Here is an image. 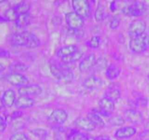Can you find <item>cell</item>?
<instances>
[{
	"mask_svg": "<svg viewBox=\"0 0 149 140\" xmlns=\"http://www.w3.org/2000/svg\"><path fill=\"white\" fill-rule=\"evenodd\" d=\"M109 123L114 126H122L125 123V120L120 115H115L111 117L109 119Z\"/></svg>",
	"mask_w": 149,
	"mask_h": 140,
	"instance_id": "obj_31",
	"label": "cell"
},
{
	"mask_svg": "<svg viewBox=\"0 0 149 140\" xmlns=\"http://www.w3.org/2000/svg\"><path fill=\"white\" fill-rule=\"evenodd\" d=\"M146 130H148L149 131V121L146 124Z\"/></svg>",
	"mask_w": 149,
	"mask_h": 140,
	"instance_id": "obj_46",
	"label": "cell"
},
{
	"mask_svg": "<svg viewBox=\"0 0 149 140\" xmlns=\"http://www.w3.org/2000/svg\"><path fill=\"white\" fill-rule=\"evenodd\" d=\"M83 54H84V52L81 50H79L77 52H74V53L71 54L68 56L65 57V58H61V60L64 64H72V63H75L81 59L83 56Z\"/></svg>",
	"mask_w": 149,
	"mask_h": 140,
	"instance_id": "obj_24",
	"label": "cell"
},
{
	"mask_svg": "<svg viewBox=\"0 0 149 140\" xmlns=\"http://www.w3.org/2000/svg\"><path fill=\"white\" fill-rule=\"evenodd\" d=\"M4 102H3V100L1 98H0V109H3L4 107Z\"/></svg>",
	"mask_w": 149,
	"mask_h": 140,
	"instance_id": "obj_45",
	"label": "cell"
},
{
	"mask_svg": "<svg viewBox=\"0 0 149 140\" xmlns=\"http://www.w3.org/2000/svg\"><path fill=\"white\" fill-rule=\"evenodd\" d=\"M68 119V113L64 109L58 108L52 111L49 115L48 120L51 123L56 124L57 125L63 124Z\"/></svg>",
	"mask_w": 149,
	"mask_h": 140,
	"instance_id": "obj_8",
	"label": "cell"
},
{
	"mask_svg": "<svg viewBox=\"0 0 149 140\" xmlns=\"http://www.w3.org/2000/svg\"><path fill=\"white\" fill-rule=\"evenodd\" d=\"M94 16L95 19L97 22H100L104 20L106 16V10H105V7L103 5L99 4L97 6V9L95 10V12Z\"/></svg>",
	"mask_w": 149,
	"mask_h": 140,
	"instance_id": "obj_28",
	"label": "cell"
},
{
	"mask_svg": "<svg viewBox=\"0 0 149 140\" xmlns=\"http://www.w3.org/2000/svg\"><path fill=\"white\" fill-rule=\"evenodd\" d=\"M74 12L83 19L88 18L91 13L90 4L87 0H74L71 2Z\"/></svg>",
	"mask_w": 149,
	"mask_h": 140,
	"instance_id": "obj_4",
	"label": "cell"
},
{
	"mask_svg": "<svg viewBox=\"0 0 149 140\" xmlns=\"http://www.w3.org/2000/svg\"><path fill=\"white\" fill-rule=\"evenodd\" d=\"M18 93L20 96H38L42 92V87L37 84H28L18 88Z\"/></svg>",
	"mask_w": 149,
	"mask_h": 140,
	"instance_id": "obj_9",
	"label": "cell"
},
{
	"mask_svg": "<svg viewBox=\"0 0 149 140\" xmlns=\"http://www.w3.org/2000/svg\"><path fill=\"white\" fill-rule=\"evenodd\" d=\"M100 42H101V39L99 36H92L91 39L87 42V45L92 48H99L100 45Z\"/></svg>",
	"mask_w": 149,
	"mask_h": 140,
	"instance_id": "obj_32",
	"label": "cell"
},
{
	"mask_svg": "<svg viewBox=\"0 0 149 140\" xmlns=\"http://www.w3.org/2000/svg\"><path fill=\"white\" fill-rule=\"evenodd\" d=\"M139 138L141 140H149V131L145 130L141 132L139 135Z\"/></svg>",
	"mask_w": 149,
	"mask_h": 140,
	"instance_id": "obj_39",
	"label": "cell"
},
{
	"mask_svg": "<svg viewBox=\"0 0 149 140\" xmlns=\"http://www.w3.org/2000/svg\"><path fill=\"white\" fill-rule=\"evenodd\" d=\"M9 140H31V139L23 132L17 131L13 134Z\"/></svg>",
	"mask_w": 149,
	"mask_h": 140,
	"instance_id": "obj_33",
	"label": "cell"
},
{
	"mask_svg": "<svg viewBox=\"0 0 149 140\" xmlns=\"http://www.w3.org/2000/svg\"><path fill=\"white\" fill-rule=\"evenodd\" d=\"M10 71L12 72H16V73H20L23 72V71H27L29 69V66L25 64L24 63L20 62V61H15V62L12 63L9 66Z\"/></svg>",
	"mask_w": 149,
	"mask_h": 140,
	"instance_id": "obj_25",
	"label": "cell"
},
{
	"mask_svg": "<svg viewBox=\"0 0 149 140\" xmlns=\"http://www.w3.org/2000/svg\"><path fill=\"white\" fill-rule=\"evenodd\" d=\"M108 66H109V65H108L107 59L104 57H100L96 61L94 67L97 71H102L103 69L106 70Z\"/></svg>",
	"mask_w": 149,
	"mask_h": 140,
	"instance_id": "obj_30",
	"label": "cell"
},
{
	"mask_svg": "<svg viewBox=\"0 0 149 140\" xmlns=\"http://www.w3.org/2000/svg\"><path fill=\"white\" fill-rule=\"evenodd\" d=\"M95 139L96 140H111V139L107 136H99L95 137Z\"/></svg>",
	"mask_w": 149,
	"mask_h": 140,
	"instance_id": "obj_41",
	"label": "cell"
},
{
	"mask_svg": "<svg viewBox=\"0 0 149 140\" xmlns=\"http://www.w3.org/2000/svg\"><path fill=\"white\" fill-rule=\"evenodd\" d=\"M148 78H149V74H148Z\"/></svg>",
	"mask_w": 149,
	"mask_h": 140,
	"instance_id": "obj_47",
	"label": "cell"
},
{
	"mask_svg": "<svg viewBox=\"0 0 149 140\" xmlns=\"http://www.w3.org/2000/svg\"><path fill=\"white\" fill-rule=\"evenodd\" d=\"M4 69H5V66H4V65L2 64V63H0V74H1V72H3Z\"/></svg>",
	"mask_w": 149,
	"mask_h": 140,
	"instance_id": "obj_43",
	"label": "cell"
},
{
	"mask_svg": "<svg viewBox=\"0 0 149 140\" xmlns=\"http://www.w3.org/2000/svg\"><path fill=\"white\" fill-rule=\"evenodd\" d=\"M2 100L4 106L7 107H11L13 105H15L16 101V95L13 89H7L4 92L2 96Z\"/></svg>",
	"mask_w": 149,
	"mask_h": 140,
	"instance_id": "obj_17",
	"label": "cell"
},
{
	"mask_svg": "<svg viewBox=\"0 0 149 140\" xmlns=\"http://www.w3.org/2000/svg\"><path fill=\"white\" fill-rule=\"evenodd\" d=\"M121 95H122L121 90L119 88H117L116 87H113V86H109V88L105 93L104 97L115 102L120 99Z\"/></svg>",
	"mask_w": 149,
	"mask_h": 140,
	"instance_id": "obj_20",
	"label": "cell"
},
{
	"mask_svg": "<svg viewBox=\"0 0 149 140\" xmlns=\"http://www.w3.org/2000/svg\"><path fill=\"white\" fill-rule=\"evenodd\" d=\"M74 74L73 73V71L71 70H70L69 69L67 68H63V67L62 71H61V74L60 75V77H58V80H59L60 82L63 83H70L74 80Z\"/></svg>",
	"mask_w": 149,
	"mask_h": 140,
	"instance_id": "obj_21",
	"label": "cell"
},
{
	"mask_svg": "<svg viewBox=\"0 0 149 140\" xmlns=\"http://www.w3.org/2000/svg\"><path fill=\"white\" fill-rule=\"evenodd\" d=\"M7 121L4 117L0 115V133L4 132L7 128Z\"/></svg>",
	"mask_w": 149,
	"mask_h": 140,
	"instance_id": "obj_36",
	"label": "cell"
},
{
	"mask_svg": "<svg viewBox=\"0 0 149 140\" xmlns=\"http://www.w3.org/2000/svg\"><path fill=\"white\" fill-rule=\"evenodd\" d=\"M22 115H23V112H20V111H15V112H13L10 117H11L12 120H16L17 118H20Z\"/></svg>",
	"mask_w": 149,
	"mask_h": 140,
	"instance_id": "obj_40",
	"label": "cell"
},
{
	"mask_svg": "<svg viewBox=\"0 0 149 140\" xmlns=\"http://www.w3.org/2000/svg\"><path fill=\"white\" fill-rule=\"evenodd\" d=\"M121 19L120 18L118 15H114L112 17V18L111 19L110 24H109V26L111 29L114 30V29H116L120 25Z\"/></svg>",
	"mask_w": 149,
	"mask_h": 140,
	"instance_id": "obj_35",
	"label": "cell"
},
{
	"mask_svg": "<svg viewBox=\"0 0 149 140\" xmlns=\"http://www.w3.org/2000/svg\"><path fill=\"white\" fill-rule=\"evenodd\" d=\"M129 46L132 52L138 53L144 52L149 47V35L143 34L141 36L130 38Z\"/></svg>",
	"mask_w": 149,
	"mask_h": 140,
	"instance_id": "obj_2",
	"label": "cell"
},
{
	"mask_svg": "<svg viewBox=\"0 0 149 140\" xmlns=\"http://www.w3.org/2000/svg\"><path fill=\"white\" fill-rule=\"evenodd\" d=\"M87 118L92 121V123H93L96 127L103 128V127H104L105 125H106L103 118L100 117V115H97V114L92 112V111L87 114Z\"/></svg>",
	"mask_w": 149,
	"mask_h": 140,
	"instance_id": "obj_23",
	"label": "cell"
},
{
	"mask_svg": "<svg viewBox=\"0 0 149 140\" xmlns=\"http://www.w3.org/2000/svg\"><path fill=\"white\" fill-rule=\"evenodd\" d=\"M86 136H87V134H83V133L78 131V132L74 136L72 140H84V139H85Z\"/></svg>",
	"mask_w": 149,
	"mask_h": 140,
	"instance_id": "obj_38",
	"label": "cell"
},
{
	"mask_svg": "<svg viewBox=\"0 0 149 140\" xmlns=\"http://www.w3.org/2000/svg\"><path fill=\"white\" fill-rule=\"evenodd\" d=\"M65 22L71 30H80L84 26V19L75 12H70L65 15Z\"/></svg>",
	"mask_w": 149,
	"mask_h": 140,
	"instance_id": "obj_6",
	"label": "cell"
},
{
	"mask_svg": "<svg viewBox=\"0 0 149 140\" xmlns=\"http://www.w3.org/2000/svg\"><path fill=\"white\" fill-rule=\"evenodd\" d=\"M31 22V15L29 13L19 15L15 21V25L19 29H24L29 26Z\"/></svg>",
	"mask_w": 149,
	"mask_h": 140,
	"instance_id": "obj_22",
	"label": "cell"
},
{
	"mask_svg": "<svg viewBox=\"0 0 149 140\" xmlns=\"http://www.w3.org/2000/svg\"><path fill=\"white\" fill-rule=\"evenodd\" d=\"M110 10H111L112 12H114L115 10H116V2H115V1H112V2L111 3Z\"/></svg>",
	"mask_w": 149,
	"mask_h": 140,
	"instance_id": "obj_42",
	"label": "cell"
},
{
	"mask_svg": "<svg viewBox=\"0 0 149 140\" xmlns=\"http://www.w3.org/2000/svg\"><path fill=\"white\" fill-rule=\"evenodd\" d=\"M98 106L100 109L111 114L115 109L114 102L106 97L102 98V99H100V100H99Z\"/></svg>",
	"mask_w": 149,
	"mask_h": 140,
	"instance_id": "obj_18",
	"label": "cell"
},
{
	"mask_svg": "<svg viewBox=\"0 0 149 140\" xmlns=\"http://www.w3.org/2000/svg\"><path fill=\"white\" fill-rule=\"evenodd\" d=\"M35 101L31 97L20 96L15 101V106L17 109H28L34 106Z\"/></svg>",
	"mask_w": 149,
	"mask_h": 140,
	"instance_id": "obj_15",
	"label": "cell"
},
{
	"mask_svg": "<svg viewBox=\"0 0 149 140\" xmlns=\"http://www.w3.org/2000/svg\"><path fill=\"white\" fill-rule=\"evenodd\" d=\"M137 132V130L133 126H125L119 128L115 132L114 136L118 139H129L133 136Z\"/></svg>",
	"mask_w": 149,
	"mask_h": 140,
	"instance_id": "obj_14",
	"label": "cell"
},
{
	"mask_svg": "<svg viewBox=\"0 0 149 140\" xmlns=\"http://www.w3.org/2000/svg\"><path fill=\"white\" fill-rule=\"evenodd\" d=\"M121 73V69L115 64H111L106 70V75L109 80H113L117 78Z\"/></svg>",
	"mask_w": 149,
	"mask_h": 140,
	"instance_id": "obj_19",
	"label": "cell"
},
{
	"mask_svg": "<svg viewBox=\"0 0 149 140\" xmlns=\"http://www.w3.org/2000/svg\"><path fill=\"white\" fill-rule=\"evenodd\" d=\"M19 15L17 14V11L15 10V7H10L5 11L4 15V18L7 21L15 22L17 19Z\"/></svg>",
	"mask_w": 149,
	"mask_h": 140,
	"instance_id": "obj_27",
	"label": "cell"
},
{
	"mask_svg": "<svg viewBox=\"0 0 149 140\" xmlns=\"http://www.w3.org/2000/svg\"><path fill=\"white\" fill-rule=\"evenodd\" d=\"M84 140H96V139H95V137H92V136H90L87 135L86 136L85 139H84Z\"/></svg>",
	"mask_w": 149,
	"mask_h": 140,
	"instance_id": "obj_44",
	"label": "cell"
},
{
	"mask_svg": "<svg viewBox=\"0 0 149 140\" xmlns=\"http://www.w3.org/2000/svg\"><path fill=\"white\" fill-rule=\"evenodd\" d=\"M11 43L15 46L36 48L40 45V39L36 34L29 31L15 33L11 36Z\"/></svg>",
	"mask_w": 149,
	"mask_h": 140,
	"instance_id": "obj_1",
	"label": "cell"
},
{
	"mask_svg": "<svg viewBox=\"0 0 149 140\" xmlns=\"http://www.w3.org/2000/svg\"><path fill=\"white\" fill-rule=\"evenodd\" d=\"M102 84H103V81L101 79L94 75L87 77L83 81V86L86 89H89V90H95V89L99 88L102 85Z\"/></svg>",
	"mask_w": 149,
	"mask_h": 140,
	"instance_id": "obj_13",
	"label": "cell"
},
{
	"mask_svg": "<svg viewBox=\"0 0 149 140\" xmlns=\"http://www.w3.org/2000/svg\"><path fill=\"white\" fill-rule=\"evenodd\" d=\"M33 136L39 139V140H45L48 136V132L46 129L42 128H36L31 131Z\"/></svg>",
	"mask_w": 149,
	"mask_h": 140,
	"instance_id": "obj_29",
	"label": "cell"
},
{
	"mask_svg": "<svg viewBox=\"0 0 149 140\" xmlns=\"http://www.w3.org/2000/svg\"><path fill=\"white\" fill-rule=\"evenodd\" d=\"M78 47L76 45H68L60 48L57 50L56 55L60 58H65L79 50Z\"/></svg>",
	"mask_w": 149,
	"mask_h": 140,
	"instance_id": "obj_16",
	"label": "cell"
},
{
	"mask_svg": "<svg viewBox=\"0 0 149 140\" xmlns=\"http://www.w3.org/2000/svg\"><path fill=\"white\" fill-rule=\"evenodd\" d=\"M96 61H97V58L94 53H90L87 55L80 61L79 65V69L80 71L85 72V71L91 69L95 66Z\"/></svg>",
	"mask_w": 149,
	"mask_h": 140,
	"instance_id": "obj_11",
	"label": "cell"
},
{
	"mask_svg": "<svg viewBox=\"0 0 149 140\" xmlns=\"http://www.w3.org/2000/svg\"><path fill=\"white\" fill-rule=\"evenodd\" d=\"M146 29V23L143 19L138 18L131 22L128 29V33L130 38H133L145 34Z\"/></svg>",
	"mask_w": 149,
	"mask_h": 140,
	"instance_id": "obj_5",
	"label": "cell"
},
{
	"mask_svg": "<svg viewBox=\"0 0 149 140\" xmlns=\"http://www.w3.org/2000/svg\"><path fill=\"white\" fill-rule=\"evenodd\" d=\"M125 117L129 122L134 124L139 125L144 122L143 116L141 112L133 108L127 109L125 112Z\"/></svg>",
	"mask_w": 149,
	"mask_h": 140,
	"instance_id": "obj_10",
	"label": "cell"
},
{
	"mask_svg": "<svg viewBox=\"0 0 149 140\" xmlns=\"http://www.w3.org/2000/svg\"><path fill=\"white\" fill-rule=\"evenodd\" d=\"M146 10V5L143 1H134L130 5L122 9V13L125 15L139 17L143 15Z\"/></svg>",
	"mask_w": 149,
	"mask_h": 140,
	"instance_id": "obj_3",
	"label": "cell"
},
{
	"mask_svg": "<svg viewBox=\"0 0 149 140\" xmlns=\"http://www.w3.org/2000/svg\"><path fill=\"white\" fill-rule=\"evenodd\" d=\"M10 56V51L5 48H0V58H9Z\"/></svg>",
	"mask_w": 149,
	"mask_h": 140,
	"instance_id": "obj_37",
	"label": "cell"
},
{
	"mask_svg": "<svg viewBox=\"0 0 149 140\" xmlns=\"http://www.w3.org/2000/svg\"><path fill=\"white\" fill-rule=\"evenodd\" d=\"M132 104H134V106H142V107H145L148 104V100H147L146 98L144 97L137 98L134 102H132Z\"/></svg>",
	"mask_w": 149,
	"mask_h": 140,
	"instance_id": "obj_34",
	"label": "cell"
},
{
	"mask_svg": "<svg viewBox=\"0 0 149 140\" xmlns=\"http://www.w3.org/2000/svg\"><path fill=\"white\" fill-rule=\"evenodd\" d=\"M6 80L12 85L18 86V87L26 85L29 83V79L21 73H10V74H7V76L6 77Z\"/></svg>",
	"mask_w": 149,
	"mask_h": 140,
	"instance_id": "obj_7",
	"label": "cell"
},
{
	"mask_svg": "<svg viewBox=\"0 0 149 140\" xmlns=\"http://www.w3.org/2000/svg\"><path fill=\"white\" fill-rule=\"evenodd\" d=\"M74 125L77 128L86 131H93L96 128V126L92 123L88 118L79 117L74 120Z\"/></svg>",
	"mask_w": 149,
	"mask_h": 140,
	"instance_id": "obj_12",
	"label": "cell"
},
{
	"mask_svg": "<svg viewBox=\"0 0 149 140\" xmlns=\"http://www.w3.org/2000/svg\"><path fill=\"white\" fill-rule=\"evenodd\" d=\"M14 7L18 15L26 14V13H29L31 8V4L28 1H20Z\"/></svg>",
	"mask_w": 149,
	"mask_h": 140,
	"instance_id": "obj_26",
	"label": "cell"
}]
</instances>
